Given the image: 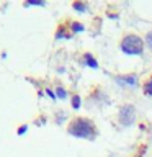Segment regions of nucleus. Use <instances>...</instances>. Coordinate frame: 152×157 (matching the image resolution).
Wrapping results in <instances>:
<instances>
[{
    "label": "nucleus",
    "instance_id": "nucleus-1",
    "mask_svg": "<svg viewBox=\"0 0 152 157\" xmlns=\"http://www.w3.org/2000/svg\"><path fill=\"white\" fill-rule=\"evenodd\" d=\"M67 131L70 136L82 137V139H95L97 136L95 124L90 120H87V118H75L74 121H70Z\"/></svg>",
    "mask_w": 152,
    "mask_h": 157
},
{
    "label": "nucleus",
    "instance_id": "nucleus-2",
    "mask_svg": "<svg viewBox=\"0 0 152 157\" xmlns=\"http://www.w3.org/2000/svg\"><path fill=\"white\" fill-rule=\"evenodd\" d=\"M144 49V41L137 34H126L121 41V51L127 56H139Z\"/></svg>",
    "mask_w": 152,
    "mask_h": 157
},
{
    "label": "nucleus",
    "instance_id": "nucleus-3",
    "mask_svg": "<svg viewBox=\"0 0 152 157\" xmlns=\"http://www.w3.org/2000/svg\"><path fill=\"white\" fill-rule=\"evenodd\" d=\"M118 118H120V123L123 126H131L136 121V108L132 105H123Z\"/></svg>",
    "mask_w": 152,
    "mask_h": 157
},
{
    "label": "nucleus",
    "instance_id": "nucleus-4",
    "mask_svg": "<svg viewBox=\"0 0 152 157\" xmlns=\"http://www.w3.org/2000/svg\"><path fill=\"white\" fill-rule=\"evenodd\" d=\"M118 80L127 85H136V75H126V77H118Z\"/></svg>",
    "mask_w": 152,
    "mask_h": 157
},
{
    "label": "nucleus",
    "instance_id": "nucleus-5",
    "mask_svg": "<svg viewBox=\"0 0 152 157\" xmlns=\"http://www.w3.org/2000/svg\"><path fill=\"white\" fill-rule=\"evenodd\" d=\"M85 62H87L92 69H97V67H98V62L95 61V57H93L92 54H88V52L85 54Z\"/></svg>",
    "mask_w": 152,
    "mask_h": 157
},
{
    "label": "nucleus",
    "instance_id": "nucleus-6",
    "mask_svg": "<svg viewBox=\"0 0 152 157\" xmlns=\"http://www.w3.org/2000/svg\"><path fill=\"white\" fill-rule=\"evenodd\" d=\"M144 93L146 95H152V78H149V80L144 83Z\"/></svg>",
    "mask_w": 152,
    "mask_h": 157
},
{
    "label": "nucleus",
    "instance_id": "nucleus-7",
    "mask_svg": "<svg viewBox=\"0 0 152 157\" xmlns=\"http://www.w3.org/2000/svg\"><path fill=\"white\" fill-rule=\"evenodd\" d=\"M74 10H78V12H85V10H87V5H85V3H80V2H75V3H74Z\"/></svg>",
    "mask_w": 152,
    "mask_h": 157
},
{
    "label": "nucleus",
    "instance_id": "nucleus-8",
    "mask_svg": "<svg viewBox=\"0 0 152 157\" xmlns=\"http://www.w3.org/2000/svg\"><path fill=\"white\" fill-rule=\"evenodd\" d=\"M72 106L74 108H80V97H78V95L72 97Z\"/></svg>",
    "mask_w": 152,
    "mask_h": 157
},
{
    "label": "nucleus",
    "instance_id": "nucleus-9",
    "mask_svg": "<svg viewBox=\"0 0 152 157\" xmlns=\"http://www.w3.org/2000/svg\"><path fill=\"white\" fill-rule=\"evenodd\" d=\"M72 31H75V33H78V31H83V25H80V23H72Z\"/></svg>",
    "mask_w": 152,
    "mask_h": 157
},
{
    "label": "nucleus",
    "instance_id": "nucleus-10",
    "mask_svg": "<svg viewBox=\"0 0 152 157\" xmlns=\"http://www.w3.org/2000/svg\"><path fill=\"white\" fill-rule=\"evenodd\" d=\"M146 43H147V46H149L152 49V31L147 33V36H146Z\"/></svg>",
    "mask_w": 152,
    "mask_h": 157
},
{
    "label": "nucleus",
    "instance_id": "nucleus-11",
    "mask_svg": "<svg viewBox=\"0 0 152 157\" xmlns=\"http://www.w3.org/2000/svg\"><path fill=\"white\" fill-rule=\"evenodd\" d=\"M57 97L59 98H66V90H64V88H61V87H57Z\"/></svg>",
    "mask_w": 152,
    "mask_h": 157
},
{
    "label": "nucleus",
    "instance_id": "nucleus-12",
    "mask_svg": "<svg viewBox=\"0 0 152 157\" xmlns=\"http://www.w3.org/2000/svg\"><path fill=\"white\" fill-rule=\"evenodd\" d=\"M29 5H44L41 0H29Z\"/></svg>",
    "mask_w": 152,
    "mask_h": 157
},
{
    "label": "nucleus",
    "instance_id": "nucleus-13",
    "mask_svg": "<svg viewBox=\"0 0 152 157\" xmlns=\"http://www.w3.org/2000/svg\"><path fill=\"white\" fill-rule=\"evenodd\" d=\"M25 131H26V126H23V128H20V129H18V132H20V134H23Z\"/></svg>",
    "mask_w": 152,
    "mask_h": 157
}]
</instances>
